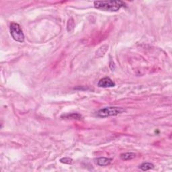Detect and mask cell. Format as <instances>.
<instances>
[{
	"mask_svg": "<svg viewBox=\"0 0 172 172\" xmlns=\"http://www.w3.org/2000/svg\"><path fill=\"white\" fill-rule=\"evenodd\" d=\"M108 48V46H107V45H104V46L101 47L98 49L97 52H96V56L99 57H102V55H104L105 53V52H106Z\"/></svg>",
	"mask_w": 172,
	"mask_h": 172,
	"instance_id": "obj_9",
	"label": "cell"
},
{
	"mask_svg": "<svg viewBox=\"0 0 172 172\" xmlns=\"http://www.w3.org/2000/svg\"><path fill=\"white\" fill-rule=\"evenodd\" d=\"M61 118L63 119H69V120H80L82 119V116L81 114L78 113H71V114H63Z\"/></svg>",
	"mask_w": 172,
	"mask_h": 172,
	"instance_id": "obj_5",
	"label": "cell"
},
{
	"mask_svg": "<svg viewBox=\"0 0 172 172\" xmlns=\"http://www.w3.org/2000/svg\"><path fill=\"white\" fill-rule=\"evenodd\" d=\"M96 163L99 166H108L110 164L112 159L107 157H99L96 160Z\"/></svg>",
	"mask_w": 172,
	"mask_h": 172,
	"instance_id": "obj_6",
	"label": "cell"
},
{
	"mask_svg": "<svg viewBox=\"0 0 172 172\" xmlns=\"http://www.w3.org/2000/svg\"><path fill=\"white\" fill-rule=\"evenodd\" d=\"M60 162L62 163V164L71 165L73 164V160L70 157H63L60 159Z\"/></svg>",
	"mask_w": 172,
	"mask_h": 172,
	"instance_id": "obj_10",
	"label": "cell"
},
{
	"mask_svg": "<svg viewBox=\"0 0 172 172\" xmlns=\"http://www.w3.org/2000/svg\"><path fill=\"white\" fill-rule=\"evenodd\" d=\"M94 8L105 11H117L125 7V3L122 1H96L94 2Z\"/></svg>",
	"mask_w": 172,
	"mask_h": 172,
	"instance_id": "obj_1",
	"label": "cell"
},
{
	"mask_svg": "<svg viewBox=\"0 0 172 172\" xmlns=\"http://www.w3.org/2000/svg\"><path fill=\"white\" fill-rule=\"evenodd\" d=\"M98 86L100 87H112L115 86V83L110 77H104L98 81Z\"/></svg>",
	"mask_w": 172,
	"mask_h": 172,
	"instance_id": "obj_4",
	"label": "cell"
},
{
	"mask_svg": "<svg viewBox=\"0 0 172 172\" xmlns=\"http://www.w3.org/2000/svg\"><path fill=\"white\" fill-rule=\"evenodd\" d=\"M10 31L11 37L14 41L19 42V43H23L24 41V34L18 24L14 22L11 23L10 27Z\"/></svg>",
	"mask_w": 172,
	"mask_h": 172,
	"instance_id": "obj_3",
	"label": "cell"
},
{
	"mask_svg": "<svg viewBox=\"0 0 172 172\" xmlns=\"http://www.w3.org/2000/svg\"><path fill=\"white\" fill-rule=\"evenodd\" d=\"M120 157L123 161H128V160H131L136 157V154L132 152L129 153H125L120 154Z\"/></svg>",
	"mask_w": 172,
	"mask_h": 172,
	"instance_id": "obj_7",
	"label": "cell"
},
{
	"mask_svg": "<svg viewBox=\"0 0 172 172\" xmlns=\"http://www.w3.org/2000/svg\"><path fill=\"white\" fill-rule=\"evenodd\" d=\"M126 110L122 107L110 106L105 107L97 112V116L100 118H106L110 116H116L125 112Z\"/></svg>",
	"mask_w": 172,
	"mask_h": 172,
	"instance_id": "obj_2",
	"label": "cell"
},
{
	"mask_svg": "<svg viewBox=\"0 0 172 172\" xmlns=\"http://www.w3.org/2000/svg\"><path fill=\"white\" fill-rule=\"evenodd\" d=\"M139 168L142 171H148L150 170H152V169L154 168V165L151 163H149V162H146V163H143L140 166Z\"/></svg>",
	"mask_w": 172,
	"mask_h": 172,
	"instance_id": "obj_8",
	"label": "cell"
},
{
	"mask_svg": "<svg viewBox=\"0 0 172 172\" xmlns=\"http://www.w3.org/2000/svg\"><path fill=\"white\" fill-rule=\"evenodd\" d=\"M69 26H71V27H70V30H69V32H71V31H73V28H74V26H75L74 21H73V20L72 19V18L69 19V21H68L67 26V28H69Z\"/></svg>",
	"mask_w": 172,
	"mask_h": 172,
	"instance_id": "obj_11",
	"label": "cell"
}]
</instances>
